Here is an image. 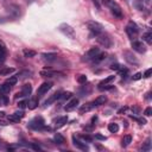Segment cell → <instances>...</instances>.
<instances>
[{"instance_id":"8fae6325","label":"cell","mask_w":152,"mask_h":152,"mask_svg":"<svg viewBox=\"0 0 152 152\" xmlns=\"http://www.w3.org/2000/svg\"><path fill=\"white\" fill-rule=\"evenodd\" d=\"M100 52V50H99V48H91L90 50H88L86 53H84V56H83V61H93V58L97 55Z\"/></svg>"},{"instance_id":"f6af8a7d","label":"cell","mask_w":152,"mask_h":152,"mask_svg":"<svg viewBox=\"0 0 152 152\" xmlns=\"http://www.w3.org/2000/svg\"><path fill=\"white\" fill-rule=\"evenodd\" d=\"M141 76H142L141 72H137V74H134V76H133V81H138V80H140Z\"/></svg>"},{"instance_id":"7c38bea8","label":"cell","mask_w":152,"mask_h":152,"mask_svg":"<svg viewBox=\"0 0 152 152\" xmlns=\"http://www.w3.org/2000/svg\"><path fill=\"white\" fill-rule=\"evenodd\" d=\"M24 112L23 110H18V112H14L13 114H11V115H8V121H11V122H18L19 120H21L23 118H24Z\"/></svg>"},{"instance_id":"8992f818","label":"cell","mask_w":152,"mask_h":152,"mask_svg":"<svg viewBox=\"0 0 152 152\" xmlns=\"http://www.w3.org/2000/svg\"><path fill=\"white\" fill-rule=\"evenodd\" d=\"M96 37H97L96 40H97V43H99L100 45H102V46H104V48H110V46H112L113 43H112V39L109 38L108 34L100 33V34H97Z\"/></svg>"},{"instance_id":"7bdbcfd3","label":"cell","mask_w":152,"mask_h":152,"mask_svg":"<svg viewBox=\"0 0 152 152\" xmlns=\"http://www.w3.org/2000/svg\"><path fill=\"white\" fill-rule=\"evenodd\" d=\"M151 72H152V69H151V68H148V69L144 72V75H142V76H144V77H146V78H148V77L151 76Z\"/></svg>"},{"instance_id":"2e32d148","label":"cell","mask_w":152,"mask_h":152,"mask_svg":"<svg viewBox=\"0 0 152 152\" xmlns=\"http://www.w3.org/2000/svg\"><path fill=\"white\" fill-rule=\"evenodd\" d=\"M39 74H40V76H43V77H53V76L59 75V72L53 71V70H51V69H43V70H40Z\"/></svg>"},{"instance_id":"484cf974","label":"cell","mask_w":152,"mask_h":152,"mask_svg":"<svg viewBox=\"0 0 152 152\" xmlns=\"http://www.w3.org/2000/svg\"><path fill=\"white\" fill-rule=\"evenodd\" d=\"M12 72H14V68H1L0 69V75H2V76L10 75Z\"/></svg>"},{"instance_id":"816d5d0a","label":"cell","mask_w":152,"mask_h":152,"mask_svg":"<svg viewBox=\"0 0 152 152\" xmlns=\"http://www.w3.org/2000/svg\"><path fill=\"white\" fill-rule=\"evenodd\" d=\"M145 1H146V4H150V1H151V0H145Z\"/></svg>"},{"instance_id":"30bf717a","label":"cell","mask_w":152,"mask_h":152,"mask_svg":"<svg viewBox=\"0 0 152 152\" xmlns=\"http://www.w3.org/2000/svg\"><path fill=\"white\" fill-rule=\"evenodd\" d=\"M132 48L134 51L139 52V53H144L146 52V46L142 44V42H139V40H133L132 42Z\"/></svg>"},{"instance_id":"8d00e7d4","label":"cell","mask_w":152,"mask_h":152,"mask_svg":"<svg viewBox=\"0 0 152 152\" xmlns=\"http://www.w3.org/2000/svg\"><path fill=\"white\" fill-rule=\"evenodd\" d=\"M131 118L134 119L135 121H138L140 125H145V124H146V119H144V118H138V116H133V115H132Z\"/></svg>"},{"instance_id":"277c9868","label":"cell","mask_w":152,"mask_h":152,"mask_svg":"<svg viewBox=\"0 0 152 152\" xmlns=\"http://www.w3.org/2000/svg\"><path fill=\"white\" fill-rule=\"evenodd\" d=\"M58 30H59L63 34H65L66 37H69V38H75V30H74L69 24H66V23L61 24V25L58 26Z\"/></svg>"},{"instance_id":"e0dca14e","label":"cell","mask_w":152,"mask_h":152,"mask_svg":"<svg viewBox=\"0 0 152 152\" xmlns=\"http://www.w3.org/2000/svg\"><path fill=\"white\" fill-rule=\"evenodd\" d=\"M68 122V116H59V118H57L56 120H55V127L56 128H61V127H63L65 124Z\"/></svg>"},{"instance_id":"44dd1931","label":"cell","mask_w":152,"mask_h":152,"mask_svg":"<svg viewBox=\"0 0 152 152\" xmlns=\"http://www.w3.org/2000/svg\"><path fill=\"white\" fill-rule=\"evenodd\" d=\"M106 57H107V55H106L104 52H99V53L93 58V62H94V63H100V62H102L103 59H106Z\"/></svg>"},{"instance_id":"e575fe53","label":"cell","mask_w":152,"mask_h":152,"mask_svg":"<svg viewBox=\"0 0 152 152\" xmlns=\"http://www.w3.org/2000/svg\"><path fill=\"white\" fill-rule=\"evenodd\" d=\"M5 58H6V49L0 48V62H4Z\"/></svg>"},{"instance_id":"74e56055","label":"cell","mask_w":152,"mask_h":152,"mask_svg":"<svg viewBox=\"0 0 152 152\" xmlns=\"http://www.w3.org/2000/svg\"><path fill=\"white\" fill-rule=\"evenodd\" d=\"M119 72H120V76L121 77H126L127 76V74H128V69H126V68H124V69H119Z\"/></svg>"},{"instance_id":"3957f363","label":"cell","mask_w":152,"mask_h":152,"mask_svg":"<svg viewBox=\"0 0 152 152\" xmlns=\"http://www.w3.org/2000/svg\"><path fill=\"white\" fill-rule=\"evenodd\" d=\"M86 25H87L88 30L91 32V34L97 36V34L102 33L103 26H102L100 23H97V21H95V20H90V21H87V24H86Z\"/></svg>"},{"instance_id":"83f0119b","label":"cell","mask_w":152,"mask_h":152,"mask_svg":"<svg viewBox=\"0 0 152 152\" xmlns=\"http://www.w3.org/2000/svg\"><path fill=\"white\" fill-rule=\"evenodd\" d=\"M141 150H142V151H150V150H151V139H150V138H147L146 141L142 144Z\"/></svg>"},{"instance_id":"bcb514c9","label":"cell","mask_w":152,"mask_h":152,"mask_svg":"<svg viewBox=\"0 0 152 152\" xmlns=\"http://www.w3.org/2000/svg\"><path fill=\"white\" fill-rule=\"evenodd\" d=\"M95 139H99V140H106L107 138H106L104 135H102V134H99V133H96V134H95Z\"/></svg>"},{"instance_id":"5bb4252c","label":"cell","mask_w":152,"mask_h":152,"mask_svg":"<svg viewBox=\"0 0 152 152\" xmlns=\"http://www.w3.org/2000/svg\"><path fill=\"white\" fill-rule=\"evenodd\" d=\"M61 94H62L61 91H56L55 94H52L48 100H45V101H44V106H45V107H48V106L52 104L55 101H57L58 99H61Z\"/></svg>"},{"instance_id":"7402d4cb","label":"cell","mask_w":152,"mask_h":152,"mask_svg":"<svg viewBox=\"0 0 152 152\" xmlns=\"http://www.w3.org/2000/svg\"><path fill=\"white\" fill-rule=\"evenodd\" d=\"M27 107H28V109H34V108H37L38 107V100L37 99H31L30 101H27Z\"/></svg>"},{"instance_id":"4dcf8cb0","label":"cell","mask_w":152,"mask_h":152,"mask_svg":"<svg viewBox=\"0 0 152 152\" xmlns=\"http://www.w3.org/2000/svg\"><path fill=\"white\" fill-rule=\"evenodd\" d=\"M131 141H132V137H131V135H125L124 139H122L121 145H122V146H128V145L131 144Z\"/></svg>"},{"instance_id":"ba28073f","label":"cell","mask_w":152,"mask_h":152,"mask_svg":"<svg viewBox=\"0 0 152 152\" xmlns=\"http://www.w3.org/2000/svg\"><path fill=\"white\" fill-rule=\"evenodd\" d=\"M124 57H125V61L129 64H134V65L139 64V61L137 59V57L131 51H124Z\"/></svg>"},{"instance_id":"7a4b0ae2","label":"cell","mask_w":152,"mask_h":152,"mask_svg":"<svg viewBox=\"0 0 152 152\" xmlns=\"http://www.w3.org/2000/svg\"><path fill=\"white\" fill-rule=\"evenodd\" d=\"M45 121L42 116H36L28 122V127L32 129H50L49 127H45Z\"/></svg>"},{"instance_id":"cb8c5ba5","label":"cell","mask_w":152,"mask_h":152,"mask_svg":"<svg viewBox=\"0 0 152 152\" xmlns=\"http://www.w3.org/2000/svg\"><path fill=\"white\" fill-rule=\"evenodd\" d=\"M93 108H94V104H93V102H90V103H87V104L82 106L81 109H80V112H81V113H87V112L91 110Z\"/></svg>"},{"instance_id":"d6986e66","label":"cell","mask_w":152,"mask_h":152,"mask_svg":"<svg viewBox=\"0 0 152 152\" xmlns=\"http://www.w3.org/2000/svg\"><path fill=\"white\" fill-rule=\"evenodd\" d=\"M42 56H43V58H44L45 61H48V62H52V61H55V59L57 58V53H55V52H48V53H43Z\"/></svg>"},{"instance_id":"4fadbf2b","label":"cell","mask_w":152,"mask_h":152,"mask_svg":"<svg viewBox=\"0 0 152 152\" xmlns=\"http://www.w3.org/2000/svg\"><path fill=\"white\" fill-rule=\"evenodd\" d=\"M78 99L77 97H75V99H71L66 104H65V107H64V109H65V112H71V110H74L77 106H78Z\"/></svg>"},{"instance_id":"9a60e30c","label":"cell","mask_w":152,"mask_h":152,"mask_svg":"<svg viewBox=\"0 0 152 152\" xmlns=\"http://www.w3.org/2000/svg\"><path fill=\"white\" fill-rule=\"evenodd\" d=\"M72 144H74V146L75 147H77V148H80V150H83V151H88V146L86 145V142H82V141H80L75 135L72 137Z\"/></svg>"},{"instance_id":"9c48e42d","label":"cell","mask_w":152,"mask_h":152,"mask_svg":"<svg viewBox=\"0 0 152 152\" xmlns=\"http://www.w3.org/2000/svg\"><path fill=\"white\" fill-rule=\"evenodd\" d=\"M51 87H52V83L51 82H44V83H42V86H39L38 90H37V95L42 96V95L46 94L51 89Z\"/></svg>"},{"instance_id":"d4e9b609","label":"cell","mask_w":152,"mask_h":152,"mask_svg":"<svg viewBox=\"0 0 152 152\" xmlns=\"http://www.w3.org/2000/svg\"><path fill=\"white\" fill-rule=\"evenodd\" d=\"M108 131H109L110 133H116V132L119 131V125L115 124V122H110V124L108 125Z\"/></svg>"},{"instance_id":"f1b7e54d","label":"cell","mask_w":152,"mask_h":152,"mask_svg":"<svg viewBox=\"0 0 152 152\" xmlns=\"http://www.w3.org/2000/svg\"><path fill=\"white\" fill-rule=\"evenodd\" d=\"M115 78V76L114 75H110V76H107L103 81H101L100 83H99V87H101V86H103V84H107V83H109V82H112L113 80Z\"/></svg>"},{"instance_id":"836d02e7","label":"cell","mask_w":152,"mask_h":152,"mask_svg":"<svg viewBox=\"0 0 152 152\" xmlns=\"http://www.w3.org/2000/svg\"><path fill=\"white\" fill-rule=\"evenodd\" d=\"M7 102H8L7 96H5V94H1L0 95V106H5V104H7Z\"/></svg>"},{"instance_id":"603a6c76","label":"cell","mask_w":152,"mask_h":152,"mask_svg":"<svg viewBox=\"0 0 152 152\" xmlns=\"http://www.w3.org/2000/svg\"><path fill=\"white\" fill-rule=\"evenodd\" d=\"M10 90H11V86L8 83L5 82L4 84L0 86V94H7V93H10Z\"/></svg>"},{"instance_id":"d6a6232c","label":"cell","mask_w":152,"mask_h":152,"mask_svg":"<svg viewBox=\"0 0 152 152\" xmlns=\"http://www.w3.org/2000/svg\"><path fill=\"white\" fill-rule=\"evenodd\" d=\"M32 72L31 71H20L18 75H17V77L18 78H25V77H30L28 75H31Z\"/></svg>"},{"instance_id":"ac0fdd59","label":"cell","mask_w":152,"mask_h":152,"mask_svg":"<svg viewBox=\"0 0 152 152\" xmlns=\"http://www.w3.org/2000/svg\"><path fill=\"white\" fill-rule=\"evenodd\" d=\"M106 102H107V96H106V95H100V96H97V97L93 101V104H94V107H97V106L104 104Z\"/></svg>"},{"instance_id":"f907efd6","label":"cell","mask_w":152,"mask_h":152,"mask_svg":"<svg viewBox=\"0 0 152 152\" xmlns=\"http://www.w3.org/2000/svg\"><path fill=\"white\" fill-rule=\"evenodd\" d=\"M2 116H5V113L4 112H0V118H2Z\"/></svg>"},{"instance_id":"b9f144b4","label":"cell","mask_w":152,"mask_h":152,"mask_svg":"<svg viewBox=\"0 0 152 152\" xmlns=\"http://www.w3.org/2000/svg\"><path fill=\"white\" fill-rule=\"evenodd\" d=\"M18 107H19L20 109H24L25 107H27V101H26V100H24V101H20V102L18 103Z\"/></svg>"},{"instance_id":"ee69618b","label":"cell","mask_w":152,"mask_h":152,"mask_svg":"<svg viewBox=\"0 0 152 152\" xmlns=\"http://www.w3.org/2000/svg\"><path fill=\"white\" fill-rule=\"evenodd\" d=\"M144 114H145L146 116H150V115L152 114V108H151V107H147V108L144 110Z\"/></svg>"},{"instance_id":"6da1fadb","label":"cell","mask_w":152,"mask_h":152,"mask_svg":"<svg viewBox=\"0 0 152 152\" xmlns=\"http://www.w3.org/2000/svg\"><path fill=\"white\" fill-rule=\"evenodd\" d=\"M102 2L104 4V6H107L110 10V13L115 18H119V19L122 18V11H121V7L118 5V2H115L114 0H102Z\"/></svg>"},{"instance_id":"c3c4849f","label":"cell","mask_w":152,"mask_h":152,"mask_svg":"<svg viewBox=\"0 0 152 152\" xmlns=\"http://www.w3.org/2000/svg\"><path fill=\"white\" fill-rule=\"evenodd\" d=\"M127 109H128V107H126V106H125V107H121V108L118 110V114H122V113H126V110H127Z\"/></svg>"},{"instance_id":"60d3db41","label":"cell","mask_w":152,"mask_h":152,"mask_svg":"<svg viewBox=\"0 0 152 152\" xmlns=\"http://www.w3.org/2000/svg\"><path fill=\"white\" fill-rule=\"evenodd\" d=\"M81 138H82L84 141H88V142H90V141L93 140V137H90L89 134H82Z\"/></svg>"},{"instance_id":"7dc6e473","label":"cell","mask_w":152,"mask_h":152,"mask_svg":"<svg viewBox=\"0 0 152 152\" xmlns=\"http://www.w3.org/2000/svg\"><path fill=\"white\" fill-rule=\"evenodd\" d=\"M110 69H112V70H116V71H119V69H120V65H119L118 63H115V64H112V65H110Z\"/></svg>"},{"instance_id":"5b68a950","label":"cell","mask_w":152,"mask_h":152,"mask_svg":"<svg viewBox=\"0 0 152 152\" xmlns=\"http://www.w3.org/2000/svg\"><path fill=\"white\" fill-rule=\"evenodd\" d=\"M126 33L128 34V37H129L131 39H134V38L138 36L139 28H138V26L135 25V23L129 21V23L126 25Z\"/></svg>"},{"instance_id":"f546056e","label":"cell","mask_w":152,"mask_h":152,"mask_svg":"<svg viewBox=\"0 0 152 152\" xmlns=\"http://www.w3.org/2000/svg\"><path fill=\"white\" fill-rule=\"evenodd\" d=\"M17 82H18V77H17V76H10V77L6 80V83H8L11 87L14 86Z\"/></svg>"},{"instance_id":"4316f807","label":"cell","mask_w":152,"mask_h":152,"mask_svg":"<svg viewBox=\"0 0 152 152\" xmlns=\"http://www.w3.org/2000/svg\"><path fill=\"white\" fill-rule=\"evenodd\" d=\"M142 40H145L148 45L152 44V33H151V32H146V33H144V34H142Z\"/></svg>"},{"instance_id":"681fc988","label":"cell","mask_w":152,"mask_h":152,"mask_svg":"<svg viewBox=\"0 0 152 152\" xmlns=\"http://www.w3.org/2000/svg\"><path fill=\"white\" fill-rule=\"evenodd\" d=\"M132 112H133L134 114H139V112H140V110H139V108H138V107H132Z\"/></svg>"},{"instance_id":"1f68e13d","label":"cell","mask_w":152,"mask_h":152,"mask_svg":"<svg viewBox=\"0 0 152 152\" xmlns=\"http://www.w3.org/2000/svg\"><path fill=\"white\" fill-rule=\"evenodd\" d=\"M24 56L27 57V58L34 57L36 56V51H33V50H24Z\"/></svg>"},{"instance_id":"52a82bcc","label":"cell","mask_w":152,"mask_h":152,"mask_svg":"<svg viewBox=\"0 0 152 152\" xmlns=\"http://www.w3.org/2000/svg\"><path fill=\"white\" fill-rule=\"evenodd\" d=\"M31 93H32V86H31L30 83H26V84L23 86L20 93H17L14 97H15V99H18V97H24V96L31 95Z\"/></svg>"},{"instance_id":"f35d334b","label":"cell","mask_w":152,"mask_h":152,"mask_svg":"<svg viewBox=\"0 0 152 152\" xmlns=\"http://www.w3.org/2000/svg\"><path fill=\"white\" fill-rule=\"evenodd\" d=\"M72 96V94L70 93V91H66V93H62L61 94V99H63V100H65V99H70Z\"/></svg>"},{"instance_id":"ffe728a7","label":"cell","mask_w":152,"mask_h":152,"mask_svg":"<svg viewBox=\"0 0 152 152\" xmlns=\"http://www.w3.org/2000/svg\"><path fill=\"white\" fill-rule=\"evenodd\" d=\"M53 140H55V142L58 144V145H63V144L65 142V138H64L61 133H56L55 137H53Z\"/></svg>"},{"instance_id":"d590c367","label":"cell","mask_w":152,"mask_h":152,"mask_svg":"<svg viewBox=\"0 0 152 152\" xmlns=\"http://www.w3.org/2000/svg\"><path fill=\"white\" fill-rule=\"evenodd\" d=\"M114 88V86H112V84H103V86H101V87H99V89L100 90H110V89H113Z\"/></svg>"},{"instance_id":"ab89813d","label":"cell","mask_w":152,"mask_h":152,"mask_svg":"<svg viewBox=\"0 0 152 152\" xmlns=\"http://www.w3.org/2000/svg\"><path fill=\"white\" fill-rule=\"evenodd\" d=\"M77 82L78 83H86L87 82V76L86 75H80L78 78H77Z\"/></svg>"}]
</instances>
